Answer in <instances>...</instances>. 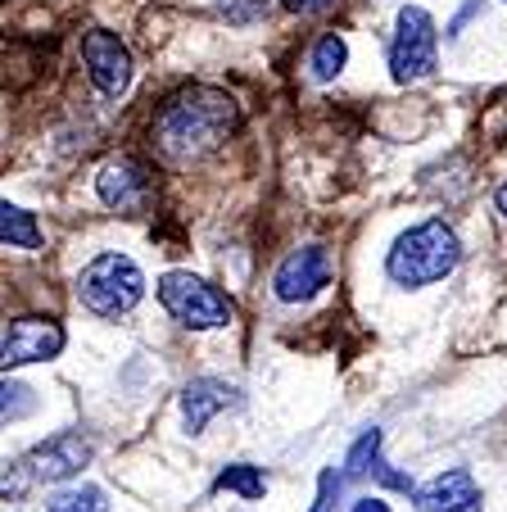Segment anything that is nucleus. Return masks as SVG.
<instances>
[{
  "label": "nucleus",
  "instance_id": "nucleus-1",
  "mask_svg": "<svg viewBox=\"0 0 507 512\" xmlns=\"http://www.w3.org/2000/svg\"><path fill=\"white\" fill-rule=\"evenodd\" d=\"M236 100L218 87H186L177 91L154 118V150L168 164H195V159L222 150L236 132Z\"/></svg>",
  "mask_w": 507,
  "mask_h": 512
},
{
  "label": "nucleus",
  "instance_id": "nucleus-2",
  "mask_svg": "<svg viewBox=\"0 0 507 512\" xmlns=\"http://www.w3.org/2000/svg\"><path fill=\"white\" fill-rule=\"evenodd\" d=\"M458 259H462L458 232L435 218V223H421V227H412V232H403L399 241H394L385 268H390V277L399 281V286H431V281L449 277V272L458 268Z\"/></svg>",
  "mask_w": 507,
  "mask_h": 512
},
{
  "label": "nucleus",
  "instance_id": "nucleus-3",
  "mask_svg": "<svg viewBox=\"0 0 507 512\" xmlns=\"http://www.w3.org/2000/svg\"><path fill=\"white\" fill-rule=\"evenodd\" d=\"M145 295V277L127 254H100L82 268L77 277V300L87 304L96 318H123L141 304Z\"/></svg>",
  "mask_w": 507,
  "mask_h": 512
},
{
  "label": "nucleus",
  "instance_id": "nucleus-4",
  "mask_svg": "<svg viewBox=\"0 0 507 512\" xmlns=\"http://www.w3.org/2000/svg\"><path fill=\"white\" fill-rule=\"evenodd\" d=\"M87 463H91V445L82 435L64 431L55 440H46V445H37L32 454H23L5 472V499H19L28 485H41V481H68V476H77Z\"/></svg>",
  "mask_w": 507,
  "mask_h": 512
},
{
  "label": "nucleus",
  "instance_id": "nucleus-5",
  "mask_svg": "<svg viewBox=\"0 0 507 512\" xmlns=\"http://www.w3.org/2000/svg\"><path fill=\"white\" fill-rule=\"evenodd\" d=\"M435 59H440V32H435V19L421 10V5L399 10L394 41H390V73H394V82L431 78Z\"/></svg>",
  "mask_w": 507,
  "mask_h": 512
},
{
  "label": "nucleus",
  "instance_id": "nucleus-6",
  "mask_svg": "<svg viewBox=\"0 0 507 512\" xmlns=\"http://www.w3.org/2000/svg\"><path fill=\"white\" fill-rule=\"evenodd\" d=\"M159 300L182 327H195V331H213L231 322V300L218 295L209 281L191 277V272H168L159 281Z\"/></svg>",
  "mask_w": 507,
  "mask_h": 512
},
{
  "label": "nucleus",
  "instance_id": "nucleus-7",
  "mask_svg": "<svg viewBox=\"0 0 507 512\" xmlns=\"http://www.w3.org/2000/svg\"><path fill=\"white\" fill-rule=\"evenodd\" d=\"M82 59H87V73L100 96H123L127 82H132V55H127V46L114 32L91 28L82 37Z\"/></svg>",
  "mask_w": 507,
  "mask_h": 512
},
{
  "label": "nucleus",
  "instance_id": "nucleus-8",
  "mask_svg": "<svg viewBox=\"0 0 507 512\" xmlns=\"http://www.w3.org/2000/svg\"><path fill=\"white\" fill-rule=\"evenodd\" d=\"M326 281H331V250H322V245H304V250H295V254L281 259L272 286H277V295L286 304H299V300H313Z\"/></svg>",
  "mask_w": 507,
  "mask_h": 512
},
{
  "label": "nucleus",
  "instance_id": "nucleus-9",
  "mask_svg": "<svg viewBox=\"0 0 507 512\" xmlns=\"http://www.w3.org/2000/svg\"><path fill=\"white\" fill-rule=\"evenodd\" d=\"M64 349V327L50 318H19L5 331V372L23 363H46Z\"/></svg>",
  "mask_w": 507,
  "mask_h": 512
},
{
  "label": "nucleus",
  "instance_id": "nucleus-10",
  "mask_svg": "<svg viewBox=\"0 0 507 512\" xmlns=\"http://www.w3.org/2000/svg\"><path fill=\"white\" fill-rule=\"evenodd\" d=\"M100 200L118 213H141L145 200H150V173H145L136 159H118V164H105L96 177Z\"/></svg>",
  "mask_w": 507,
  "mask_h": 512
},
{
  "label": "nucleus",
  "instance_id": "nucleus-11",
  "mask_svg": "<svg viewBox=\"0 0 507 512\" xmlns=\"http://www.w3.org/2000/svg\"><path fill=\"white\" fill-rule=\"evenodd\" d=\"M417 512H480V485L462 467L440 472L417 490Z\"/></svg>",
  "mask_w": 507,
  "mask_h": 512
},
{
  "label": "nucleus",
  "instance_id": "nucleus-12",
  "mask_svg": "<svg viewBox=\"0 0 507 512\" xmlns=\"http://www.w3.org/2000/svg\"><path fill=\"white\" fill-rule=\"evenodd\" d=\"M240 404V395L227 386V381H218V377H200V381H191L186 386V395H182V417H186V431H204V426L213 422V417L222 413V408H236Z\"/></svg>",
  "mask_w": 507,
  "mask_h": 512
},
{
  "label": "nucleus",
  "instance_id": "nucleus-13",
  "mask_svg": "<svg viewBox=\"0 0 507 512\" xmlns=\"http://www.w3.org/2000/svg\"><path fill=\"white\" fill-rule=\"evenodd\" d=\"M0 236H5V245H14V250H37L41 245V232H37V223H32V213L10 200L0 209Z\"/></svg>",
  "mask_w": 507,
  "mask_h": 512
},
{
  "label": "nucleus",
  "instance_id": "nucleus-14",
  "mask_svg": "<svg viewBox=\"0 0 507 512\" xmlns=\"http://www.w3.org/2000/svg\"><path fill=\"white\" fill-rule=\"evenodd\" d=\"M345 59H349V46H345V37H322L313 46V59H308V68H313V78L317 82H331L340 68H345Z\"/></svg>",
  "mask_w": 507,
  "mask_h": 512
},
{
  "label": "nucleus",
  "instance_id": "nucleus-15",
  "mask_svg": "<svg viewBox=\"0 0 507 512\" xmlns=\"http://www.w3.org/2000/svg\"><path fill=\"white\" fill-rule=\"evenodd\" d=\"M218 490H236V494H245V499H263L268 481H263L259 467L231 463V467H222V472H218Z\"/></svg>",
  "mask_w": 507,
  "mask_h": 512
},
{
  "label": "nucleus",
  "instance_id": "nucleus-16",
  "mask_svg": "<svg viewBox=\"0 0 507 512\" xmlns=\"http://www.w3.org/2000/svg\"><path fill=\"white\" fill-rule=\"evenodd\" d=\"M50 512H109V503H105V490L77 485V490L55 494V499H50Z\"/></svg>",
  "mask_w": 507,
  "mask_h": 512
},
{
  "label": "nucleus",
  "instance_id": "nucleus-17",
  "mask_svg": "<svg viewBox=\"0 0 507 512\" xmlns=\"http://www.w3.org/2000/svg\"><path fill=\"white\" fill-rule=\"evenodd\" d=\"M376 449H381V431H367L363 440H358V445L349 449V458H345V472H349V476H363V472H372V463H376Z\"/></svg>",
  "mask_w": 507,
  "mask_h": 512
},
{
  "label": "nucleus",
  "instance_id": "nucleus-18",
  "mask_svg": "<svg viewBox=\"0 0 507 512\" xmlns=\"http://www.w3.org/2000/svg\"><path fill=\"white\" fill-rule=\"evenodd\" d=\"M218 10L227 14L231 23H254L263 10H268V0H218Z\"/></svg>",
  "mask_w": 507,
  "mask_h": 512
},
{
  "label": "nucleus",
  "instance_id": "nucleus-19",
  "mask_svg": "<svg viewBox=\"0 0 507 512\" xmlns=\"http://www.w3.org/2000/svg\"><path fill=\"white\" fill-rule=\"evenodd\" d=\"M335 0H286V10H295V14H322V10H331Z\"/></svg>",
  "mask_w": 507,
  "mask_h": 512
},
{
  "label": "nucleus",
  "instance_id": "nucleus-20",
  "mask_svg": "<svg viewBox=\"0 0 507 512\" xmlns=\"http://www.w3.org/2000/svg\"><path fill=\"white\" fill-rule=\"evenodd\" d=\"M23 395H28L23 386H5V417H19L23 413Z\"/></svg>",
  "mask_w": 507,
  "mask_h": 512
},
{
  "label": "nucleus",
  "instance_id": "nucleus-21",
  "mask_svg": "<svg viewBox=\"0 0 507 512\" xmlns=\"http://www.w3.org/2000/svg\"><path fill=\"white\" fill-rule=\"evenodd\" d=\"M331 485H335V472H322V490H317V503L308 512H326V503H331Z\"/></svg>",
  "mask_w": 507,
  "mask_h": 512
},
{
  "label": "nucleus",
  "instance_id": "nucleus-22",
  "mask_svg": "<svg viewBox=\"0 0 507 512\" xmlns=\"http://www.w3.org/2000/svg\"><path fill=\"white\" fill-rule=\"evenodd\" d=\"M354 512H390V503H385V499H358Z\"/></svg>",
  "mask_w": 507,
  "mask_h": 512
},
{
  "label": "nucleus",
  "instance_id": "nucleus-23",
  "mask_svg": "<svg viewBox=\"0 0 507 512\" xmlns=\"http://www.w3.org/2000/svg\"><path fill=\"white\" fill-rule=\"evenodd\" d=\"M494 204H498V213H503V218H507V182H503V186H498V195H494Z\"/></svg>",
  "mask_w": 507,
  "mask_h": 512
}]
</instances>
